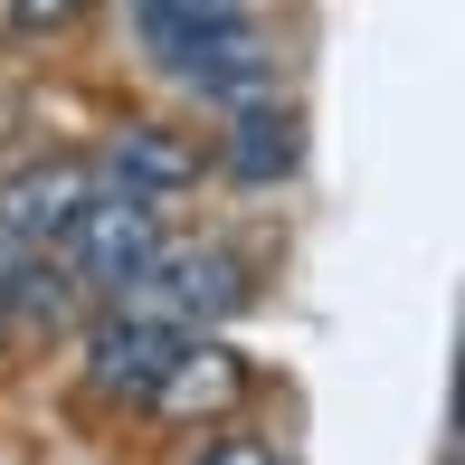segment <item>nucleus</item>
Here are the masks:
<instances>
[{"instance_id": "1", "label": "nucleus", "mask_w": 465, "mask_h": 465, "mask_svg": "<svg viewBox=\"0 0 465 465\" xmlns=\"http://www.w3.org/2000/svg\"><path fill=\"white\" fill-rule=\"evenodd\" d=\"M67 266H76V285H95V294H124V285H143V266L162 257V209L143 200V190H95L86 209H76L67 228Z\"/></svg>"}, {"instance_id": "2", "label": "nucleus", "mask_w": 465, "mask_h": 465, "mask_svg": "<svg viewBox=\"0 0 465 465\" xmlns=\"http://www.w3.org/2000/svg\"><path fill=\"white\" fill-rule=\"evenodd\" d=\"M153 48H162V67H172L181 86L228 95V104H257L276 86V57H266V38L247 29L238 10L228 19H190V29H153Z\"/></svg>"}, {"instance_id": "3", "label": "nucleus", "mask_w": 465, "mask_h": 465, "mask_svg": "<svg viewBox=\"0 0 465 465\" xmlns=\"http://www.w3.org/2000/svg\"><path fill=\"white\" fill-rule=\"evenodd\" d=\"M143 399H153V418H172V428H190V418H228L247 399V361L228 342H181Z\"/></svg>"}, {"instance_id": "4", "label": "nucleus", "mask_w": 465, "mask_h": 465, "mask_svg": "<svg viewBox=\"0 0 465 465\" xmlns=\"http://www.w3.org/2000/svg\"><path fill=\"white\" fill-rule=\"evenodd\" d=\"M143 285H153L162 313H181V323H219V313L247 304V266L228 257V247H172V257L143 266Z\"/></svg>"}, {"instance_id": "5", "label": "nucleus", "mask_w": 465, "mask_h": 465, "mask_svg": "<svg viewBox=\"0 0 465 465\" xmlns=\"http://www.w3.org/2000/svg\"><path fill=\"white\" fill-rule=\"evenodd\" d=\"M172 351H181V323H162V313H114V323L95 332V351H86V380H95V399H143Z\"/></svg>"}, {"instance_id": "6", "label": "nucleus", "mask_w": 465, "mask_h": 465, "mask_svg": "<svg viewBox=\"0 0 465 465\" xmlns=\"http://www.w3.org/2000/svg\"><path fill=\"white\" fill-rule=\"evenodd\" d=\"M86 200H95V172H86V162H29L19 181H0V228H10L19 247H48Z\"/></svg>"}, {"instance_id": "7", "label": "nucleus", "mask_w": 465, "mask_h": 465, "mask_svg": "<svg viewBox=\"0 0 465 465\" xmlns=\"http://www.w3.org/2000/svg\"><path fill=\"white\" fill-rule=\"evenodd\" d=\"M104 162H114V190H143V200H172V190L200 181V153H190L172 124H124Z\"/></svg>"}, {"instance_id": "8", "label": "nucleus", "mask_w": 465, "mask_h": 465, "mask_svg": "<svg viewBox=\"0 0 465 465\" xmlns=\"http://www.w3.org/2000/svg\"><path fill=\"white\" fill-rule=\"evenodd\" d=\"M294 162H304V124H294V114H238V134H228V172H238L247 190L285 181Z\"/></svg>"}, {"instance_id": "9", "label": "nucleus", "mask_w": 465, "mask_h": 465, "mask_svg": "<svg viewBox=\"0 0 465 465\" xmlns=\"http://www.w3.org/2000/svg\"><path fill=\"white\" fill-rule=\"evenodd\" d=\"M143 29H190V19H228L238 0H134Z\"/></svg>"}, {"instance_id": "10", "label": "nucleus", "mask_w": 465, "mask_h": 465, "mask_svg": "<svg viewBox=\"0 0 465 465\" xmlns=\"http://www.w3.org/2000/svg\"><path fill=\"white\" fill-rule=\"evenodd\" d=\"M76 19H86V0H10V29H76Z\"/></svg>"}, {"instance_id": "11", "label": "nucleus", "mask_w": 465, "mask_h": 465, "mask_svg": "<svg viewBox=\"0 0 465 465\" xmlns=\"http://www.w3.org/2000/svg\"><path fill=\"white\" fill-rule=\"evenodd\" d=\"M200 465H276V447H257V437H219Z\"/></svg>"}]
</instances>
